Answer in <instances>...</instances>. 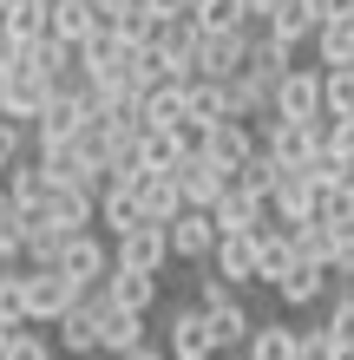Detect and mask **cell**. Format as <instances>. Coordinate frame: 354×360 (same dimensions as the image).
I'll use <instances>...</instances> for the list:
<instances>
[{
  "instance_id": "e575fe53",
  "label": "cell",
  "mask_w": 354,
  "mask_h": 360,
  "mask_svg": "<svg viewBox=\"0 0 354 360\" xmlns=\"http://www.w3.org/2000/svg\"><path fill=\"white\" fill-rule=\"evenodd\" d=\"M27 262V217L0 197V269H20Z\"/></svg>"
},
{
  "instance_id": "277c9868",
  "label": "cell",
  "mask_w": 354,
  "mask_h": 360,
  "mask_svg": "<svg viewBox=\"0 0 354 360\" xmlns=\"http://www.w3.org/2000/svg\"><path fill=\"white\" fill-rule=\"evenodd\" d=\"M210 223H217V236H256V229H269V197L249 190L243 177H230V190L210 203Z\"/></svg>"
},
{
  "instance_id": "9c48e42d",
  "label": "cell",
  "mask_w": 354,
  "mask_h": 360,
  "mask_svg": "<svg viewBox=\"0 0 354 360\" xmlns=\"http://www.w3.org/2000/svg\"><path fill=\"white\" fill-rule=\"evenodd\" d=\"M315 27H322V0H276V7L263 13V33L276 39V46H289V53H302L308 39H315Z\"/></svg>"
},
{
  "instance_id": "d4e9b609",
  "label": "cell",
  "mask_w": 354,
  "mask_h": 360,
  "mask_svg": "<svg viewBox=\"0 0 354 360\" xmlns=\"http://www.w3.org/2000/svg\"><path fill=\"white\" fill-rule=\"evenodd\" d=\"M184 98H191V124H223V118H236L230 79H184Z\"/></svg>"
},
{
  "instance_id": "7bdbcfd3",
  "label": "cell",
  "mask_w": 354,
  "mask_h": 360,
  "mask_svg": "<svg viewBox=\"0 0 354 360\" xmlns=\"http://www.w3.org/2000/svg\"><path fill=\"white\" fill-rule=\"evenodd\" d=\"M138 7L151 13L158 27H164V20H191V0H138Z\"/></svg>"
},
{
  "instance_id": "74e56055",
  "label": "cell",
  "mask_w": 354,
  "mask_h": 360,
  "mask_svg": "<svg viewBox=\"0 0 354 360\" xmlns=\"http://www.w3.org/2000/svg\"><path fill=\"white\" fill-rule=\"evenodd\" d=\"M302 171H308V184H315V197H322V190L354 184V164H341L335 151H315V164H302Z\"/></svg>"
},
{
  "instance_id": "f6af8a7d",
  "label": "cell",
  "mask_w": 354,
  "mask_h": 360,
  "mask_svg": "<svg viewBox=\"0 0 354 360\" xmlns=\"http://www.w3.org/2000/svg\"><path fill=\"white\" fill-rule=\"evenodd\" d=\"M322 20H354V0H322Z\"/></svg>"
},
{
  "instance_id": "f1b7e54d",
  "label": "cell",
  "mask_w": 354,
  "mask_h": 360,
  "mask_svg": "<svg viewBox=\"0 0 354 360\" xmlns=\"http://www.w3.org/2000/svg\"><path fill=\"white\" fill-rule=\"evenodd\" d=\"M308 46H315L322 72H341V66H354V20H322Z\"/></svg>"
},
{
  "instance_id": "5bb4252c",
  "label": "cell",
  "mask_w": 354,
  "mask_h": 360,
  "mask_svg": "<svg viewBox=\"0 0 354 360\" xmlns=\"http://www.w3.org/2000/svg\"><path fill=\"white\" fill-rule=\"evenodd\" d=\"M151 46H158V59H164V72H171V79H197V46H203L197 20H164Z\"/></svg>"
},
{
  "instance_id": "d6a6232c",
  "label": "cell",
  "mask_w": 354,
  "mask_h": 360,
  "mask_svg": "<svg viewBox=\"0 0 354 360\" xmlns=\"http://www.w3.org/2000/svg\"><path fill=\"white\" fill-rule=\"evenodd\" d=\"M0 328H33L27 321V269H0Z\"/></svg>"
},
{
  "instance_id": "9a60e30c",
  "label": "cell",
  "mask_w": 354,
  "mask_h": 360,
  "mask_svg": "<svg viewBox=\"0 0 354 360\" xmlns=\"http://www.w3.org/2000/svg\"><path fill=\"white\" fill-rule=\"evenodd\" d=\"M177 190H184V210H210L223 190H230V171L197 151V158H184V164H177Z\"/></svg>"
},
{
  "instance_id": "bcb514c9",
  "label": "cell",
  "mask_w": 354,
  "mask_h": 360,
  "mask_svg": "<svg viewBox=\"0 0 354 360\" xmlns=\"http://www.w3.org/2000/svg\"><path fill=\"white\" fill-rule=\"evenodd\" d=\"M125 360H171V354H164V347H151V341H144V347H132V354H125Z\"/></svg>"
},
{
  "instance_id": "d6986e66",
  "label": "cell",
  "mask_w": 354,
  "mask_h": 360,
  "mask_svg": "<svg viewBox=\"0 0 354 360\" xmlns=\"http://www.w3.org/2000/svg\"><path fill=\"white\" fill-rule=\"evenodd\" d=\"M132 347H144V314H132V308H112V295H106V308H99V354L125 360Z\"/></svg>"
},
{
  "instance_id": "ee69618b",
  "label": "cell",
  "mask_w": 354,
  "mask_h": 360,
  "mask_svg": "<svg viewBox=\"0 0 354 360\" xmlns=\"http://www.w3.org/2000/svg\"><path fill=\"white\" fill-rule=\"evenodd\" d=\"M92 7H99V20H106V27H118L125 13H138V0H92Z\"/></svg>"
},
{
  "instance_id": "f35d334b",
  "label": "cell",
  "mask_w": 354,
  "mask_h": 360,
  "mask_svg": "<svg viewBox=\"0 0 354 360\" xmlns=\"http://www.w3.org/2000/svg\"><path fill=\"white\" fill-rule=\"evenodd\" d=\"M322 328L335 334V347L354 360V288H341V295H335V308H328V321H322Z\"/></svg>"
},
{
  "instance_id": "603a6c76",
  "label": "cell",
  "mask_w": 354,
  "mask_h": 360,
  "mask_svg": "<svg viewBox=\"0 0 354 360\" xmlns=\"http://www.w3.org/2000/svg\"><path fill=\"white\" fill-rule=\"evenodd\" d=\"M328 288H335V269H322V262H296V269H289L282 282H276L282 308H315Z\"/></svg>"
},
{
  "instance_id": "484cf974",
  "label": "cell",
  "mask_w": 354,
  "mask_h": 360,
  "mask_svg": "<svg viewBox=\"0 0 354 360\" xmlns=\"http://www.w3.org/2000/svg\"><path fill=\"white\" fill-rule=\"evenodd\" d=\"M99 223H106V236L118 243L125 229H138L144 223V210H138V184H106L99 190Z\"/></svg>"
},
{
  "instance_id": "f546056e",
  "label": "cell",
  "mask_w": 354,
  "mask_h": 360,
  "mask_svg": "<svg viewBox=\"0 0 354 360\" xmlns=\"http://www.w3.org/2000/svg\"><path fill=\"white\" fill-rule=\"evenodd\" d=\"M46 20H53V0H13L7 7V39L27 53L33 39H46Z\"/></svg>"
},
{
  "instance_id": "7dc6e473",
  "label": "cell",
  "mask_w": 354,
  "mask_h": 360,
  "mask_svg": "<svg viewBox=\"0 0 354 360\" xmlns=\"http://www.w3.org/2000/svg\"><path fill=\"white\" fill-rule=\"evenodd\" d=\"M269 7H276V0H243V13H249V20H263Z\"/></svg>"
},
{
  "instance_id": "3957f363",
  "label": "cell",
  "mask_w": 354,
  "mask_h": 360,
  "mask_svg": "<svg viewBox=\"0 0 354 360\" xmlns=\"http://www.w3.org/2000/svg\"><path fill=\"white\" fill-rule=\"evenodd\" d=\"M59 275H66V282L86 295V288H99L112 275V243L99 236V229H79V236H66L59 243V262H53Z\"/></svg>"
},
{
  "instance_id": "6da1fadb",
  "label": "cell",
  "mask_w": 354,
  "mask_h": 360,
  "mask_svg": "<svg viewBox=\"0 0 354 360\" xmlns=\"http://www.w3.org/2000/svg\"><path fill=\"white\" fill-rule=\"evenodd\" d=\"M197 308L210 314L217 354H230V347H249V334H256V321H249L243 295H236L230 282H223V275H210V262H203V275H197Z\"/></svg>"
},
{
  "instance_id": "836d02e7",
  "label": "cell",
  "mask_w": 354,
  "mask_h": 360,
  "mask_svg": "<svg viewBox=\"0 0 354 360\" xmlns=\"http://www.w3.org/2000/svg\"><path fill=\"white\" fill-rule=\"evenodd\" d=\"M177 164H184L177 131H144L138 138V171H177Z\"/></svg>"
},
{
  "instance_id": "7c38bea8",
  "label": "cell",
  "mask_w": 354,
  "mask_h": 360,
  "mask_svg": "<svg viewBox=\"0 0 354 360\" xmlns=\"http://www.w3.org/2000/svg\"><path fill=\"white\" fill-rule=\"evenodd\" d=\"M249 39H256V20L236 27V33H203V46H197V79H236L243 59H249Z\"/></svg>"
},
{
  "instance_id": "7a4b0ae2",
  "label": "cell",
  "mask_w": 354,
  "mask_h": 360,
  "mask_svg": "<svg viewBox=\"0 0 354 360\" xmlns=\"http://www.w3.org/2000/svg\"><path fill=\"white\" fill-rule=\"evenodd\" d=\"M46 98H53V79L33 72L27 59H13V66L0 72V118H13V124H27V131H33V118L46 112Z\"/></svg>"
},
{
  "instance_id": "b9f144b4",
  "label": "cell",
  "mask_w": 354,
  "mask_h": 360,
  "mask_svg": "<svg viewBox=\"0 0 354 360\" xmlns=\"http://www.w3.org/2000/svg\"><path fill=\"white\" fill-rule=\"evenodd\" d=\"M322 151H335L341 164H354V118H328V131H322Z\"/></svg>"
},
{
  "instance_id": "ffe728a7",
  "label": "cell",
  "mask_w": 354,
  "mask_h": 360,
  "mask_svg": "<svg viewBox=\"0 0 354 360\" xmlns=\"http://www.w3.org/2000/svg\"><path fill=\"white\" fill-rule=\"evenodd\" d=\"M138 210H144V223H171L177 210H184V190H177V171H138Z\"/></svg>"
},
{
  "instance_id": "7402d4cb",
  "label": "cell",
  "mask_w": 354,
  "mask_h": 360,
  "mask_svg": "<svg viewBox=\"0 0 354 360\" xmlns=\"http://www.w3.org/2000/svg\"><path fill=\"white\" fill-rule=\"evenodd\" d=\"M106 295L112 308H132V314H151L158 295H164V275H138V269H112L106 275Z\"/></svg>"
},
{
  "instance_id": "8fae6325",
  "label": "cell",
  "mask_w": 354,
  "mask_h": 360,
  "mask_svg": "<svg viewBox=\"0 0 354 360\" xmlns=\"http://www.w3.org/2000/svg\"><path fill=\"white\" fill-rule=\"evenodd\" d=\"M72 302H79V288H72L59 269H27V321H33V328H53Z\"/></svg>"
},
{
  "instance_id": "ba28073f",
  "label": "cell",
  "mask_w": 354,
  "mask_h": 360,
  "mask_svg": "<svg viewBox=\"0 0 354 360\" xmlns=\"http://www.w3.org/2000/svg\"><path fill=\"white\" fill-rule=\"evenodd\" d=\"M164 262H171V236H164V223H138V229H125V236L112 243V269L164 275Z\"/></svg>"
},
{
  "instance_id": "ab89813d",
  "label": "cell",
  "mask_w": 354,
  "mask_h": 360,
  "mask_svg": "<svg viewBox=\"0 0 354 360\" xmlns=\"http://www.w3.org/2000/svg\"><path fill=\"white\" fill-rule=\"evenodd\" d=\"M296 360H348L328 328H296Z\"/></svg>"
},
{
  "instance_id": "2e32d148",
  "label": "cell",
  "mask_w": 354,
  "mask_h": 360,
  "mask_svg": "<svg viewBox=\"0 0 354 360\" xmlns=\"http://www.w3.org/2000/svg\"><path fill=\"white\" fill-rule=\"evenodd\" d=\"M138 112H144V131H177L191 118V98H184V79H158L151 92H138Z\"/></svg>"
},
{
  "instance_id": "8992f818",
  "label": "cell",
  "mask_w": 354,
  "mask_h": 360,
  "mask_svg": "<svg viewBox=\"0 0 354 360\" xmlns=\"http://www.w3.org/2000/svg\"><path fill=\"white\" fill-rule=\"evenodd\" d=\"M322 131H328V118H315V124L269 118V131H263V151L276 158L282 171H302V164H315V151H322Z\"/></svg>"
},
{
  "instance_id": "ac0fdd59",
  "label": "cell",
  "mask_w": 354,
  "mask_h": 360,
  "mask_svg": "<svg viewBox=\"0 0 354 360\" xmlns=\"http://www.w3.org/2000/svg\"><path fill=\"white\" fill-rule=\"evenodd\" d=\"M269 217L289 223V229L315 217V184H308V171H282L276 177V190H269Z\"/></svg>"
},
{
  "instance_id": "e0dca14e",
  "label": "cell",
  "mask_w": 354,
  "mask_h": 360,
  "mask_svg": "<svg viewBox=\"0 0 354 360\" xmlns=\"http://www.w3.org/2000/svg\"><path fill=\"white\" fill-rule=\"evenodd\" d=\"M296 262H302V256H296V229H289V223L256 229V282H269V288H276Z\"/></svg>"
},
{
  "instance_id": "83f0119b",
  "label": "cell",
  "mask_w": 354,
  "mask_h": 360,
  "mask_svg": "<svg viewBox=\"0 0 354 360\" xmlns=\"http://www.w3.org/2000/svg\"><path fill=\"white\" fill-rule=\"evenodd\" d=\"M46 190H53V184H46V171H39V158H20L13 171H0V197H7L13 210H33Z\"/></svg>"
},
{
  "instance_id": "4dcf8cb0",
  "label": "cell",
  "mask_w": 354,
  "mask_h": 360,
  "mask_svg": "<svg viewBox=\"0 0 354 360\" xmlns=\"http://www.w3.org/2000/svg\"><path fill=\"white\" fill-rule=\"evenodd\" d=\"M243 360H296V328H289V321H256Z\"/></svg>"
},
{
  "instance_id": "52a82bcc",
  "label": "cell",
  "mask_w": 354,
  "mask_h": 360,
  "mask_svg": "<svg viewBox=\"0 0 354 360\" xmlns=\"http://www.w3.org/2000/svg\"><path fill=\"white\" fill-rule=\"evenodd\" d=\"M164 354L171 360H217V334H210V314L197 302L171 308V321H164Z\"/></svg>"
},
{
  "instance_id": "4fadbf2b",
  "label": "cell",
  "mask_w": 354,
  "mask_h": 360,
  "mask_svg": "<svg viewBox=\"0 0 354 360\" xmlns=\"http://www.w3.org/2000/svg\"><path fill=\"white\" fill-rule=\"evenodd\" d=\"M164 236H171V256L177 262H210V249H217V223H210V210H177L171 223H164Z\"/></svg>"
},
{
  "instance_id": "cb8c5ba5",
  "label": "cell",
  "mask_w": 354,
  "mask_h": 360,
  "mask_svg": "<svg viewBox=\"0 0 354 360\" xmlns=\"http://www.w3.org/2000/svg\"><path fill=\"white\" fill-rule=\"evenodd\" d=\"M99 27H106V20H99L92 0H53V20H46V33H53V39H66V46H86Z\"/></svg>"
},
{
  "instance_id": "5b68a950",
  "label": "cell",
  "mask_w": 354,
  "mask_h": 360,
  "mask_svg": "<svg viewBox=\"0 0 354 360\" xmlns=\"http://www.w3.org/2000/svg\"><path fill=\"white\" fill-rule=\"evenodd\" d=\"M269 118H296V124H315L322 112V72L315 66H289L276 79V98H269Z\"/></svg>"
},
{
  "instance_id": "44dd1931",
  "label": "cell",
  "mask_w": 354,
  "mask_h": 360,
  "mask_svg": "<svg viewBox=\"0 0 354 360\" xmlns=\"http://www.w3.org/2000/svg\"><path fill=\"white\" fill-rule=\"evenodd\" d=\"M210 275H223L230 288H256V236H217Z\"/></svg>"
},
{
  "instance_id": "1f68e13d",
  "label": "cell",
  "mask_w": 354,
  "mask_h": 360,
  "mask_svg": "<svg viewBox=\"0 0 354 360\" xmlns=\"http://www.w3.org/2000/svg\"><path fill=\"white\" fill-rule=\"evenodd\" d=\"M191 20H197V33H236V27H249L243 0H191Z\"/></svg>"
},
{
  "instance_id": "30bf717a",
  "label": "cell",
  "mask_w": 354,
  "mask_h": 360,
  "mask_svg": "<svg viewBox=\"0 0 354 360\" xmlns=\"http://www.w3.org/2000/svg\"><path fill=\"white\" fill-rule=\"evenodd\" d=\"M256 151H263V131H256L249 118H223V124H210V138H203V158H210V164H223L230 177H236Z\"/></svg>"
},
{
  "instance_id": "60d3db41",
  "label": "cell",
  "mask_w": 354,
  "mask_h": 360,
  "mask_svg": "<svg viewBox=\"0 0 354 360\" xmlns=\"http://www.w3.org/2000/svg\"><path fill=\"white\" fill-rule=\"evenodd\" d=\"M27 151H33V131H27V124H13V118H0V171H13Z\"/></svg>"
},
{
  "instance_id": "4316f807",
  "label": "cell",
  "mask_w": 354,
  "mask_h": 360,
  "mask_svg": "<svg viewBox=\"0 0 354 360\" xmlns=\"http://www.w3.org/2000/svg\"><path fill=\"white\" fill-rule=\"evenodd\" d=\"M296 256H302V262L335 269V262H341V229H335V223H322V217L296 223Z\"/></svg>"
},
{
  "instance_id": "c3c4849f",
  "label": "cell",
  "mask_w": 354,
  "mask_h": 360,
  "mask_svg": "<svg viewBox=\"0 0 354 360\" xmlns=\"http://www.w3.org/2000/svg\"><path fill=\"white\" fill-rule=\"evenodd\" d=\"M0 354H7V328H0Z\"/></svg>"
},
{
  "instance_id": "d590c367",
  "label": "cell",
  "mask_w": 354,
  "mask_h": 360,
  "mask_svg": "<svg viewBox=\"0 0 354 360\" xmlns=\"http://www.w3.org/2000/svg\"><path fill=\"white\" fill-rule=\"evenodd\" d=\"M0 360H59V347H53V334L46 328H13L7 334V354Z\"/></svg>"
},
{
  "instance_id": "8d00e7d4",
  "label": "cell",
  "mask_w": 354,
  "mask_h": 360,
  "mask_svg": "<svg viewBox=\"0 0 354 360\" xmlns=\"http://www.w3.org/2000/svg\"><path fill=\"white\" fill-rule=\"evenodd\" d=\"M322 112L328 118H354V66L322 72Z\"/></svg>"
}]
</instances>
